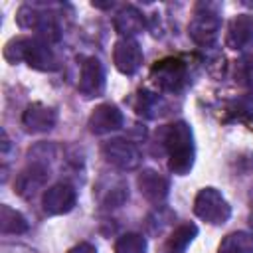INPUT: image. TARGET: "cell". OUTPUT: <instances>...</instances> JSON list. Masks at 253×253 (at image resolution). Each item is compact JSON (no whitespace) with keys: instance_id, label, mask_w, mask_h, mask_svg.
<instances>
[{"instance_id":"cell-1","label":"cell","mask_w":253,"mask_h":253,"mask_svg":"<svg viewBox=\"0 0 253 253\" xmlns=\"http://www.w3.org/2000/svg\"><path fill=\"white\" fill-rule=\"evenodd\" d=\"M160 140L168 154V170L176 176H186L192 170L196 158L194 134L190 125L184 121H176L164 126L160 132Z\"/></svg>"},{"instance_id":"cell-14","label":"cell","mask_w":253,"mask_h":253,"mask_svg":"<svg viewBox=\"0 0 253 253\" xmlns=\"http://www.w3.org/2000/svg\"><path fill=\"white\" fill-rule=\"evenodd\" d=\"M136 186L140 190V194L150 202V204H162L168 196V190H170V184L168 180L158 174L156 170H142L136 178Z\"/></svg>"},{"instance_id":"cell-7","label":"cell","mask_w":253,"mask_h":253,"mask_svg":"<svg viewBox=\"0 0 253 253\" xmlns=\"http://www.w3.org/2000/svg\"><path fill=\"white\" fill-rule=\"evenodd\" d=\"M75 202H77V192L67 182H57V184L49 186L42 198V206L47 215L69 213L75 208Z\"/></svg>"},{"instance_id":"cell-9","label":"cell","mask_w":253,"mask_h":253,"mask_svg":"<svg viewBox=\"0 0 253 253\" xmlns=\"http://www.w3.org/2000/svg\"><path fill=\"white\" fill-rule=\"evenodd\" d=\"M113 63L123 75H134L142 65V49L134 38H121L113 47Z\"/></svg>"},{"instance_id":"cell-2","label":"cell","mask_w":253,"mask_h":253,"mask_svg":"<svg viewBox=\"0 0 253 253\" xmlns=\"http://www.w3.org/2000/svg\"><path fill=\"white\" fill-rule=\"evenodd\" d=\"M4 57L10 63L26 61L30 67L38 71H53L57 69V57L51 49V43L42 38H12L4 45Z\"/></svg>"},{"instance_id":"cell-12","label":"cell","mask_w":253,"mask_h":253,"mask_svg":"<svg viewBox=\"0 0 253 253\" xmlns=\"http://www.w3.org/2000/svg\"><path fill=\"white\" fill-rule=\"evenodd\" d=\"M253 43V16L249 14H237L229 26L225 36V45L235 51H243Z\"/></svg>"},{"instance_id":"cell-22","label":"cell","mask_w":253,"mask_h":253,"mask_svg":"<svg viewBox=\"0 0 253 253\" xmlns=\"http://www.w3.org/2000/svg\"><path fill=\"white\" fill-rule=\"evenodd\" d=\"M67 253H97V249H95V245L83 241V243H77L75 247H71Z\"/></svg>"},{"instance_id":"cell-4","label":"cell","mask_w":253,"mask_h":253,"mask_svg":"<svg viewBox=\"0 0 253 253\" xmlns=\"http://www.w3.org/2000/svg\"><path fill=\"white\" fill-rule=\"evenodd\" d=\"M194 213L210 223V225H221L229 219L231 215V206L227 204V200L223 198V194L211 186L208 188H202L198 194H196V200H194Z\"/></svg>"},{"instance_id":"cell-13","label":"cell","mask_w":253,"mask_h":253,"mask_svg":"<svg viewBox=\"0 0 253 253\" xmlns=\"http://www.w3.org/2000/svg\"><path fill=\"white\" fill-rule=\"evenodd\" d=\"M47 176H49V170L42 162H32L18 174L16 192L22 198H34L38 194V190H42L43 184L47 182Z\"/></svg>"},{"instance_id":"cell-16","label":"cell","mask_w":253,"mask_h":253,"mask_svg":"<svg viewBox=\"0 0 253 253\" xmlns=\"http://www.w3.org/2000/svg\"><path fill=\"white\" fill-rule=\"evenodd\" d=\"M198 235V225L196 223H182L178 225L166 239L164 249L166 253H186V249L192 245V241Z\"/></svg>"},{"instance_id":"cell-5","label":"cell","mask_w":253,"mask_h":253,"mask_svg":"<svg viewBox=\"0 0 253 253\" xmlns=\"http://www.w3.org/2000/svg\"><path fill=\"white\" fill-rule=\"evenodd\" d=\"M150 77L154 81V85L160 91L166 93H178L188 77V67L182 59L176 57H164L160 61H156L150 69Z\"/></svg>"},{"instance_id":"cell-3","label":"cell","mask_w":253,"mask_h":253,"mask_svg":"<svg viewBox=\"0 0 253 253\" xmlns=\"http://www.w3.org/2000/svg\"><path fill=\"white\" fill-rule=\"evenodd\" d=\"M219 28H221V18H219V10L215 4H198L196 12L190 20L188 26V36L192 38V42L196 45L202 47H210L217 36H219Z\"/></svg>"},{"instance_id":"cell-10","label":"cell","mask_w":253,"mask_h":253,"mask_svg":"<svg viewBox=\"0 0 253 253\" xmlns=\"http://www.w3.org/2000/svg\"><path fill=\"white\" fill-rule=\"evenodd\" d=\"M125 123V117L121 113V109L113 103H101L99 107L93 109V113L89 115L87 126L93 134H109L113 130H119Z\"/></svg>"},{"instance_id":"cell-15","label":"cell","mask_w":253,"mask_h":253,"mask_svg":"<svg viewBox=\"0 0 253 253\" xmlns=\"http://www.w3.org/2000/svg\"><path fill=\"white\" fill-rule=\"evenodd\" d=\"M113 26L115 30L123 36V38H132L136 34H140L146 26V20L142 16V12L136 8V6H123L115 18H113Z\"/></svg>"},{"instance_id":"cell-19","label":"cell","mask_w":253,"mask_h":253,"mask_svg":"<svg viewBox=\"0 0 253 253\" xmlns=\"http://www.w3.org/2000/svg\"><path fill=\"white\" fill-rule=\"evenodd\" d=\"M160 109H162V99H160L158 95L148 93V91H140V93L136 95V101H134V111H136V115H142V117L152 119V117H156V115L162 113Z\"/></svg>"},{"instance_id":"cell-11","label":"cell","mask_w":253,"mask_h":253,"mask_svg":"<svg viewBox=\"0 0 253 253\" xmlns=\"http://www.w3.org/2000/svg\"><path fill=\"white\" fill-rule=\"evenodd\" d=\"M57 123V111L43 103H32L22 115V125L28 132H47Z\"/></svg>"},{"instance_id":"cell-6","label":"cell","mask_w":253,"mask_h":253,"mask_svg":"<svg viewBox=\"0 0 253 253\" xmlns=\"http://www.w3.org/2000/svg\"><path fill=\"white\" fill-rule=\"evenodd\" d=\"M103 156L119 170H134L140 164V150L125 138H111L103 144Z\"/></svg>"},{"instance_id":"cell-21","label":"cell","mask_w":253,"mask_h":253,"mask_svg":"<svg viewBox=\"0 0 253 253\" xmlns=\"http://www.w3.org/2000/svg\"><path fill=\"white\" fill-rule=\"evenodd\" d=\"M235 81L241 85L253 83V55H243L235 65Z\"/></svg>"},{"instance_id":"cell-17","label":"cell","mask_w":253,"mask_h":253,"mask_svg":"<svg viewBox=\"0 0 253 253\" xmlns=\"http://www.w3.org/2000/svg\"><path fill=\"white\" fill-rule=\"evenodd\" d=\"M30 229L28 219L14 208L10 206H2L0 208V231L4 235H18V233H26Z\"/></svg>"},{"instance_id":"cell-8","label":"cell","mask_w":253,"mask_h":253,"mask_svg":"<svg viewBox=\"0 0 253 253\" xmlns=\"http://www.w3.org/2000/svg\"><path fill=\"white\" fill-rule=\"evenodd\" d=\"M107 79H105V67L97 57H87L81 63V71H79V83L77 89L83 97L93 99V97H101L105 91Z\"/></svg>"},{"instance_id":"cell-23","label":"cell","mask_w":253,"mask_h":253,"mask_svg":"<svg viewBox=\"0 0 253 253\" xmlns=\"http://www.w3.org/2000/svg\"><path fill=\"white\" fill-rule=\"evenodd\" d=\"M247 221H249V227L253 229V210L249 211V217H247Z\"/></svg>"},{"instance_id":"cell-20","label":"cell","mask_w":253,"mask_h":253,"mask_svg":"<svg viewBox=\"0 0 253 253\" xmlns=\"http://www.w3.org/2000/svg\"><path fill=\"white\" fill-rule=\"evenodd\" d=\"M115 253H146V239L140 233H125L117 239Z\"/></svg>"},{"instance_id":"cell-18","label":"cell","mask_w":253,"mask_h":253,"mask_svg":"<svg viewBox=\"0 0 253 253\" xmlns=\"http://www.w3.org/2000/svg\"><path fill=\"white\" fill-rule=\"evenodd\" d=\"M217 253H253V233L249 231L227 233L221 239Z\"/></svg>"}]
</instances>
